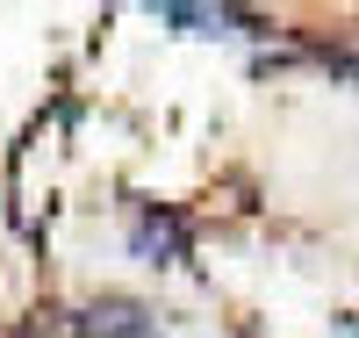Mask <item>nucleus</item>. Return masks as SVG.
I'll return each mask as SVG.
<instances>
[{
	"label": "nucleus",
	"mask_w": 359,
	"mask_h": 338,
	"mask_svg": "<svg viewBox=\"0 0 359 338\" xmlns=\"http://www.w3.org/2000/svg\"><path fill=\"white\" fill-rule=\"evenodd\" d=\"M130 252H137L144 266H180V259H187V223H180L172 209L144 202L137 216H130Z\"/></svg>",
	"instance_id": "obj_2"
},
{
	"label": "nucleus",
	"mask_w": 359,
	"mask_h": 338,
	"mask_svg": "<svg viewBox=\"0 0 359 338\" xmlns=\"http://www.w3.org/2000/svg\"><path fill=\"white\" fill-rule=\"evenodd\" d=\"M158 22H172L180 37H245V15H230V8H180V0H165V8H151Z\"/></svg>",
	"instance_id": "obj_3"
},
{
	"label": "nucleus",
	"mask_w": 359,
	"mask_h": 338,
	"mask_svg": "<svg viewBox=\"0 0 359 338\" xmlns=\"http://www.w3.org/2000/svg\"><path fill=\"white\" fill-rule=\"evenodd\" d=\"M72 331H79V338H165L158 310H151V302H137V295H94V302L72 317Z\"/></svg>",
	"instance_id": "obj_1"
}]
</instances>
